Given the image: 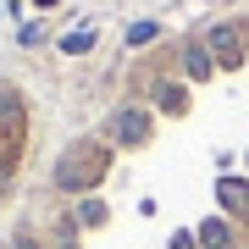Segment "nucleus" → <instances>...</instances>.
I'll return each mask as SVG.
<instances>
[{"label":"nucleus","mask_w":249,"mask_h":249,"mask_svg":"<svg viewBox=\"0 0 249 249\" xmlns=\"http://www.w3.org/2000/svg\"><path fill=\"white\" fill-rule=\"evenodd\" d=\"M199 238H205V249H227V227H222V222H211Z\"/></svg>","instance_id":"1"},{"label":"nucleus","mask_w":249,"mask_h":249,"mask_svg":"<svg viewBox=\"0 0 249 249\" xmlns=\"http://www.w3.org/2000/svg\"><path fill=\"white\" fill-rule=\"evenodd\" d=\"M17 249H39V244H28V238H22V244H17Z\"/></svg>","instance_id":"4"},{"label":"nucleus","mask_w":249,"mask_h":249,"mask_svg":"<svg viewBox=\"0 0 249 249\" xmlns=\"http://www.w3.org/2000/svg\"><path fill=\"white\" fill-rule=\"evenodd\" d=\"M172 249H194V238H172Z\"/></svg>","instance_id":"3"},{"label":"nucleus","mask_w":249,"mask_h":249,"mask_svg":"<svg viewBox=\"0 0 249 249\" xmlns=\"http://www.w3.org/2000/svg\"><path fill=\"white\" fill-rule=\"evenodd\" d=\"M222 199H227V205H249V188H244V183H227Z\"/></svg>","instance_id":"2"}]
</instances>
